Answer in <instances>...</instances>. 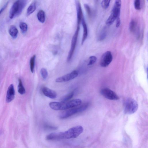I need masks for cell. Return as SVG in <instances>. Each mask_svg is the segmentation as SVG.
Returning a JSON list of instances; mask_svg holds the SVG:
<instances>
[{
	"instance_id": "cell-1",
	"label": "cell",
	"mask_w": 148,
	"mask_h": 148,
	"mask_svg": "<svg viewBox=\"0 0 148 148\" xmlns=\"http://www.w3.org/2000/svg\"><path fill=\"white\" fill-rule=\"evenodd\" d=\"M83 128L82 126H76L64 132L53 133L49 134L46 136V139L47 140H51L75 138L83 133Z\"/></svg>"
},
{
	"instance_id": "cell-2",
	"label": "cell",
	"mask_w": 148,
	"mask_h": 148,
	"mask_svg": "<svg viewBox=\"0 0 148 148\" xmlns=\"http://www.w3.org/2000/svg\"><path fill=\"white\" fill-rule=\"evenodd\" d=\"M81 103V100L77 99L64 103L51 102L49 103V106L55 110H64L76 107L80 105Z\"/></svg>"
},
{
	"instance_id": "cell-3",
	"label": "cell",
	"mask_w": 148,
	"mask_h": 148,
	"mask_svg": "<svg viewBox=\"0 0 148 148\" xmlns=\"http://www.w3.org/2000/svg\"><path fill=\"white\" fill-rule=\"evenodd\" d=\"M121 7V1L120 0L115 1L111 13L106 20L107 25L109 26L111 25L117 19L120 18Z\"/></svg>"
},
{
	"instance_id": "cell-4",
	"label": "cell",
	"mask_w": 148,
	"mask_h": 148,
	"mask_svg": "<svg viewBox=\"0 0 148 148\" xmlns=\"http://www.w3.org/2000/svg\"><path fill=\"white\" fill-rule=\"evenodd\" d=\"M27 2L26 1H18L15 2L11 8L9 13L10 18L12 19L20 14Z\"/></svg>"
},
{
	"instance_id": "cell-5",
	"label": "cell",
	"mask_w": 148,
	"mask_h": 148,
	"mask_svg": "<svg viewBox=\"0 0 148 148\" xmlns=\"http://www.w3.org/2000/svg\"><path fill=\"white\" fill-rule=\"evenodd\" d=\"M89 104L86 103L77 108H75L62 112L60 114L59 117L61 119H64L71 116L73 115L80 112H83L87 108Z\"/></svg>"
},
{
	"instance_id": "cell-6",
	"label": "cell",
	"mask_w": 148,
	"mask_h": 148,
	"mask_svg": "<svg viewBox=\"0 0 148 148\" xmlns=\"http://www.w3.org/2000/svg\"><path fill=\"white\" fill-rule=\"evenodd\" d=\"M138 103L135 100L132 98H128L125 103L124 113L128 115L133 114L138 110Z\"/></svg>"
},
{
	"instance_id": "cell-7",
	"label": "cell",
	"mask_w": 148,
	"mask_h": 148,
	"mask_svg": "<svg viewBox=\"0 0 148 148\" xmlns=\"http://www.w3.org/2000/svg\"><path fill=\"white\" fill-rule=\"evenodd\" d=\"M80 29V26H77L76 31L72 38L71 47L67 57L68 62L70 61L72 59L74 52H75Z\"/></svg>"
},
{
	"instance_id": "cell-8",
	"label": "cell",
	"mask_w": 148,
	"mask_h": 148,
	"mask_svg": "<svg viewBox=\"0 0 148 148\" xmlns=\"http://www.w3.org/2000/svg\"><path fill=\"white\" fill-rule=\"evenodd\" d=\"M113 57L110 51H107L103 55L101 58L100 65L101 67H106L112 62Z\"/></svg>"
},
{
	"instance_id": "cell-9",
	"label": "cell",
	"mask_w": 148,
	"mask_h": 148,
	"mask_svg": "<svg viewBox=\"0 0 148 148\" xmlns=\"http://www.w3.org/2000/svg\"><path fill=\"white\" fill-rule=\"evenodd\" d=\"M100 92L104 97L109 100H118L119 99V97L116 93L109 88H104L101 90Z\"/></svg>"
},
{
	"instance_id": "cell-10",
	"label": "cell",
	"mask_w": 148,
	"mask_h": 148,
	"mask_svg": "<svg viewBox=\"0 0 148 148\" xmlns=\"http://www.w3.org/2000/svg\"><path fill=\"white\" fill-rule=\"evenodd\" d=\"M78 73L77 71L74 70L72 72L56 79V82L58 83H63L70 81L78 76Z\"/></svg>"
},
{
	"instance_id": "cell-11",
	"label": "cell",
	"mask_w": 148,
	"mask_h": 148,
	"mask_svg": "<svg viewBox=\"0 0 148 148\" xmlns=\"http://www.w3.org/2000/svg\"><path fill=\"white\" fill-rule=\"evenodd\" d=\"M77 14V26H80L82 20L84 18L83 11L80 1H75Z\"/></svg>"
},
{
	"instance_id": "cell-12",
	"label": "cell",
	"mask_w": 148,
	"mask_h": 148,
	"mask_svg": "<svg viewBox=\"0 0 148 148\" xmlns=\"http://www.w3.org/2000/svg\"><path fill=\"white\" fill-rule=\"evenodd\" d=\"M42 91L44 95L49 98L53 99L55 98L57 96V94L55 91L47 87H43Z\"/></svg>"
},
{
	"instance_id": "cell-13",
	"label": "cell",
	"mask_w": 148,
	"mask_h": 148,
	"mask_svg": "<svg viewBox=\"0 0 148 148\" xmlns=\"http://www.w3.org/2000/svg\"><path fill=\"white\" fill-rule=\"evenodd\" d=\"M15 96V91L13 84H11L8 88L6 96V101L9 103L14 99Z\"/></svg>"
},
{
	"instance_id": "cell-14",
	"label": "cell",
	"mask_w": 148,
	"mask_h": 148,
	"mask_svg": "<svg viewBox=\"0 0 148 148\" xmlns=\"http://www.w3.org/2000/svg\"><path fill=\"white\" fill-rule=\"evenodd\" d=\"M82 23L83 27V38H82L81 44L83 45L86 41L88 35V29L87 25L85 20L84 18H83L82 20Z\"/></svg>"
},
{
	"instance_id": "cell-15",
	"label": "cell",
	"mask_w": 148,
	"mask_h": 148,
	"mask_svg": "<svg viewBox=\"0 0 148 148\" xmlns=\"http://www.w3.org/2000/svg\"><path fill=\"white\" fill-rule=\"evenodd\" d=\"M9 32L10 35L13 38H15L17 37L18 31L17 28L14 25H12L10 27Z\"/></svg>"
},
{
	"instance_id": "cell-16",
	"label": "cell",
	"mask_w": 148,
	"mask_h": 148,
	"mask_svg": "<svg viewBox=\"0 0 148 148\" xmlns=\"http://www.w3.org/2000/svg\"><path fill=\"white\" fill-rule=\"evenodd\" d=\"M36 3L35 1L32 2L28 8L27 10V14L29 16L33 13L36 9Z\"/></svg>"
},
{
	"instance_id": "cell-17",
	"label": "cell",
	"mask_w": 148,
	"mask_h": 148,
	"mask_svg": "<svg viewBox=\"0 0 148 148\" xmlns=\"http://www.w3.org/2000/svg\"><path fill=\"white\" fill-rule=\"evenodd\" d=\"M38 20L40 22L43 23L45 20V15L44 12L42 10H40L38 12L37 15Z\"/></svg>"
},
{
	"instance_id": "cell-18",
	"label": "cell",
	"mask_w": 148,
	"mask_h": 148,
	"mask_svg": "<svg viewBox=\"0 0 148 148\" xmlns=\"http://www.w3.org/2000/svg\"><path fill=\"white\" fill-rule=\"evenodd\" d=\"M19 84L18 86V92L21 95L25 94L26 90L23 86L22 82L21 79H19Z\"/></svg>"
},
{
	"instance_id": "cell-19",
	"label": "cell",
	"mask_w": 148,
	"mask_h": 148,
	"mask_svg": "<svg viewBox=\"0 0 148 148\" xmlns=\"http://www.w3.org/2000/svg\"><path fill=\"white\" fill-rule=\"evenodd\" d=\"M74 95V92H72L64 96L61 98V102L64 103L67 102L68 100L71 99L73 97Z\"/></svg>"
},
{
	"instance_id": "cell-20",
	"label": "cell",
	"mask_w": 148,
	"mask_h": 148,
	"mask_svg": "<svg viewBox=\"0 0 148 148\" xmlns=\"http://www.w3.org/2000/svg\"><path fill=\"white\" fill-rule=\"evenodd\" d=\"M137 24L136 21L134 20H132L129 24V30L131 32L135 31L136 29Z\"/></svg>"
},
{
	"instance_id": "cell-21",
	"label": "cell",
	"mask_w": 148,
	"mask_h": 148,
	"mask_svg": "<svg viewBox=\"0 0 148 148\" xmlns=\"http://www.w3.org/2000/svg\"><path fill=\"white\" fill-rule=\"evenodd\" d=\"M35 58L36 55H35L31 58L30 60V69L32 73H33L34 72Z\"/></svg>"
},
{
	"instance_id": "cell-22",
	"label": "cell",
	"mask_w": 148,
	"mask_h": 148,
	"mask_svg": "<svg viewBox=\"0 0 148 148\" xmlns=\"http://www.w3.org/2000/svg\"><path fill=\"white\" fill-rule=\"evenodd\" d=\"M41 75L44 79H45L48 76V72L47 70L45 68H42L40 71Z\"/></svg>"
},
{
	"instance_id": "cell-23",
	"label": "cell",
	"mask_w": 148,
	"mask_h": 148,
	"mask_svg": "<svg viewBox=\"0 0 148 148\" xmlns=\"http://www.w3.org/2000/svg\"><path fill=\"white\" fill-rule=\"evenodd\" d=\"M110 1H107V0H104L101 3V5L103 8L104 9H106L109 6L110 4Z\"/></svg>"
},
{
	"instance_id": "cell-24",
	"label": "cell",
	"mask_w": 148,
	"mask_h": 148,
	"mask_svg": "<svg viewBox=\"0 0 148 148\" xmlns=\"http://www.w3.org/2000/svg\"><path fill=\"white\" fill-rule=\"evenodd\" d=\"M85 9L88 15L90 18L92 17V13L91 8L87 4H84Z\"/></svg>"
},
{
	"instance_id": "cell-25",
	"label": "cell",
	"mask_w": 148,
	"mask_h": 148,
	"mask_svg": "<svg viewBox=\"0 0 148 148\" xmlns=\"http://www.w3.org/2000/svg\"><path fill=\"white\" fill-rule=\"evenodd\" d=\"M20 27L22 31L24 32H26L28 29V26L25 23H21L20 24Z\"/></svg>"
},
{
	"instance_id": "cell-26",
	"label": "cell",
	"mask_w": 148,
	"mask_h": 148,
	"mask_svg": "<svg viewBox=\"0 0 148 148\" xmlns=\"http://www.w3.org/2000/svg\"><path fill=\"white\" fill-rule=\"evenodd\" d=\"M97 58L94 56H92L89 58V61L88 65H91L94 64L96 62Z\"/></svg>"
},
{
	"instance_id": "cell-27",
	"label": "cell",
	"mask_w": 148,
	"mask_h": 148,
	"mask_svg": "<svg viewBox=\"0 0 148 148\" xmlns=\"http://www.w3.org/2000/svg\"><path fill=\"white\" fill-rule=\"evenodd\" d=\"M134 6L136 10H140L141 9L140 1V0H135L134 2Z\"/></svg>"
},
{
	"instance_id": "cell-28",
	"label": "cell",
	"mask_w": 148,
	"mask_h": 148,
	"mask_svg": "<svg viewBox=\"0 0 148 148\" xmlns=\"http://www.w3.org/2000/svg\"><path fill=\"white\" fill-rule=\"evenodd\" d=\"M44 127L46 129L50 130H56L57 129V127L48 124H46L45 125Z\"/></svg>"
},
{
	"instance_id": "cell-29",
	"label": "cell",
	"mask_w": 148,
	"mask_h": 148,
	"mask_svg": "<svg viewBox=\"0 0 148 148\" xmlns=\"http://www.w3.org/2000/svg\"><path fill=\"white\" fill-rule=\"evenodd\" d=\"M106 37V34L105 32H103L101 34L98 38V40L100 41H102L105 39Z\"/></svg>"
},
{
	"instance_id": "cell-30",
	"label": "cell",
	"mask_w": 148,
	"mask_h": 148,
	"mask_svg": "<svg viewBox=\"0 0 148 148\" xmlns=\"http://www.w3.org/2000/svg\"><path fill=\"white\" fill-rule=\"evenodd\" d=\"M116 20V27L117 28H118L120 26L121 23L120 18L117 19Z\"/></svg>"
},
{
	"instance_id": "cell-31",
	"label": "cell",
	"mask_w": 148,
	"mask_h": 148,
	"mask_svg": "<svg viewBox=\"0 0 148 148\" xmlns=\"http://www.w3.org/2000/svg\"><path fill=\"white\" fill-rule=\"evenodd\" d=\"M7 4H8L7 3L6 5H5L4 6L3 8H2L1 10H0V15H1L2 12L3 11V10L7 7Z\"/></svg>"
}]
</instances>
